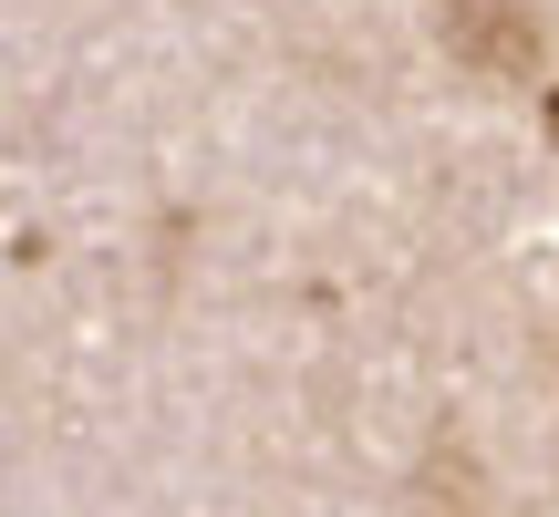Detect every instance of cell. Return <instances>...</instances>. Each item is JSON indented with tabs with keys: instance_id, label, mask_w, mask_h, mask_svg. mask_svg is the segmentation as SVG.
<instances>
[{
	"instance_id": "6da1fadb",
	"label": "cell",
	"mask_w": 559,
	"mask_h": 517,
	"mask_svg": "<svg viewBox=\"0 0 559 517\" xmlns=\"http://www.w3.org/2000/svg\"><path fill=\"white\" fill-rule=\"evenodd\" d=\"M445 41H456L477 73H528L539 62V21L519 0H445Z\"/></svg>"
},
{
	"instance_id": "7a4b0ae2",
	"label": "cell",
	"mask_w": 559,
	"mask_h": 517,
	"mask_svg": "<svg viewBox=\"0 0 559 517\" xmlns=\"http://www.w3.org/2000/svg\"><path fill=\"white\" fill-rule=\"evenodd\" d=\"M549 135H559V94H549Z\"/></svg>"
}]
</instances>
